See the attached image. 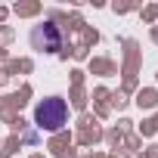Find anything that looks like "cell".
Wrapping results in <instances>:
<instances>
[{"label":"cell","instance_id":"6da1fadb","mask_svg":"<svg viewBox=\"0 0 158 158\" xmlns=\"http://www.w3.org/2000/svg\"><path fill=\"white\" fill-rule=\"evenodd\" d=\"M65 118H68V106H65V99H59V96H50V99H44V102L34 109V121H37L44 130H59V127L65 124Z\"/></svg>","mask_w":158,"mask_h":158},{"label":"cell","instance_id":"7a4b0ae2","mask_svg":"<svg viewBox=\"0 0 158 158\" xmlns=\"http://www.w3.org/2000/svg\"><path fill=\"white\" fill-rule=\"evenodd\" d=\"M31 44H34V50H47V53H56V50L62 47L59 28H56L53 22H44V25H37V28L31 31Z\"/></svg>","mask_w":158,"mask_h":158}]
</instances>
